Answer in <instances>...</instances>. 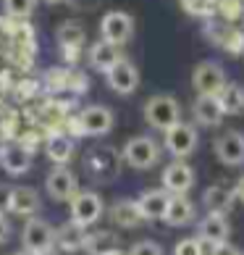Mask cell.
Segmentation results:
<instances>
[{
  "instance_id": "6da1fadb",
  "label": "cell",
  "mask_w": 244,
  "mask_h": 255,
  "mask_svg": "<svg viewBox=\"0 0 244 255\" xmlns=\"http://www.w3.org/2000/svg\"><path fill=\"white\" fill-rule=\"evenodd\" d=\"M179 116H181V108L171 95H155L145 103V121L153 129L165 131L168 127H173L179 121Z\"/></svg>"
},
{
  "instance_id": "7a4b0ae2",
  "label": "cell",
  "mask_w": 244,
  "mask_h": 255,
  "mask_svg": "<svg viewBox=\"0 0 244 255\" xmlns=\"http://www.w3.org/2000/svg\"><path fill=\"white\" fill-rule=\"evenodd\" d=\"M21 245H24V250L48 255L53 250V245H55V229L48 221L32 216V219L24 224V229H21Z\"/></svg>"
},
{
  "instance_id": "3957f363",
  "label": "cell",
  "mask_w": 244,
  "mask_h": 255,
  "mask_svg": "<svg viewBox=\"0 0 244 255\" xmlns=\"http://www.w3.org/2000/svg\"><path fill=\"white\" fill-rule=\"evenodd\" d=\"M158 158H161V147L153 137H131L124 147V160L131 168H139V171L155 166Z\"/></svg>"
},
{
  "instance_id": "277c9868",
  "label": "cell",
  "mask_w": 244,
  "mask_h": 255,
  "mask_svg": "<svg viewBox=\"0 0 244 255\" xmlns=\"http://www.w3.org/2000/svg\"><path fill=\"white\" fill-rule=\"evenodd\" d=\"M165 150L171 153L173 158H189L192 153H194V147H197V142H200V137H197V131H194V127H189V124H181V121H176L173 127H168L165 129Z\"/></svg>"
},
{
  "instance_id": "5b68a950",
  "label": "cell",
  "mask_w": 244,
  "mask_h": 255,
  "mask_svg": "<svg viewBox=\"0 0 244 255\" xmlns=\"http://www.w3.org/2000/svg\"><path fill=\"white\" fill-rule=\"evenodd\" d=\"M192 84L200 95H221V90L226 87V71L221 69V63L215 61H202L192 74Z\"/></svg>"
},
{
  "instance_id": "8992f818",
  "label": "cell",
  "mask_w": 244,
  "mask_h": 255,
  "mask_svg": "<svg viewBox=\"0 0 244 255\" xmlns=\"http://www.w3.org/2000/svg\"><path fill=\"white\" fill-rule=\"evenodd\" d=\"M118 155L110 147H95L89 150L87 158H84V166H87V174L95 179V182H110L118 174Z\"/></svg>"
},
{
  "instance_id": "52a82bcc",
  "label": "cell",
  "mask_w": 244,
  "mask_h": 255,
  "mask_svg": "<svg viewBox=\"0 0 244 255\" xmlns=\"http://www.w3.org/2000/svg\"><path fill=\"white\" fill-rule=\"evenodd\" d=\"M100 34L102 40L113 42V45H126L131 40V34H134V21H131V16L124 13V11H108L102 16L100 21Z\"/></svg>"
},
{
  "instance_id": "ba28073f",
  "label": "cell",
  "mask_w": 244,
  "mask_h": 255,
  "mask_svg": "<svg viewBox=\"0 0 244 255\" xmlns=\"http://www.w3.org/2000/svg\"><path fill=\"white\" fill-rule=\"evenodd\" d=\"M113 129V113L105 106H89L79 113L77 119V131L79 134H89V137H102Z\"/></svg>"
},
{
  "instance_id": "9c48e42d",
  "label": "cell",
  "mask_w": 244,
  "mask_h": 255,
  "mask_svg": "<svg viewBox=\"0 0 244 255\" xmlns=\"http://www.w3.org/2000/svg\"><path fill=\"white\" fill-rule=\"evenodd\" d=\"M105 79H108V87L113 92H118V95H131L139 84V71L131 61L121 58L118 63H113L105 71Z\"/></svg>"
},
{
  "instance_id": "30bf717a",
  "label": "cell",
  "mask_w": 244,
  "mask_h": 255,
  "mask_svg": "<svg viewBox=\"0 0 244 255\" xmlns=\"http://www.w3.org/2000/svg\"><path fill=\"white\" fill-rule=\"evenodd\" d=\"M69 203H71V219L84 224V226L95 224L102 216V200H100L97 192H89V190L77 192Z\"/></svg>"
},
{
  "instance_id": "8fae6325",
  "label": "cell",
  "mask_w": 244,
  "mask_h": 255,
  "mask_svg": "<svg viewBox=\"0 0 244 255\" xmlns=\"http://www.w3.org/2000/svg\"><path fill=\"white\" fill-rule=\"evenodd\" d=\"M45 190H48V195L53 197V200L66 203V200H71V197L79 192L77 190V176H74L69 168L55 166L53 171L48 174V179H45Z\"/></svg>"
},
{
  "instance_id": "7c38bea8",
  "label": "cell",
  "mask_w": 244,
  "mask_h": 255,
  "mask_svg": "<svg viewBox=\"0 0 244 255\" xmlns=\"http://www.w3.org/2000/svg\"><path fill=\"white\" fill-rule=\"evenodd\" d=\"M215 155L226 166H242L244 163V134L242 131H226L215 139Z\"/></svg>"
},
{
  "instance_id": "4fadbf2b",
  "label": "cell",
  "mask_w": 244,
  "mask_h": 255,
  "mask_svg": "<svg viewBox=\"0 0 244 255\" xmlns=\"http://www.w3.org/2000/svg\"><path fill=\"white\" fill-rule=\"evenodd\" d=\"M0 166L11 176H21L32 168V150L26 145H18V142L5 145L0 150Z\"/></svg>"
},
{
  "instance_id": "5bb4252c",
  "label": "cell",
  "mask_w": 244,
  "mask_h": 255,
  "mask_svg": "<svg viewBox=\"0 0 244 255\" xmlns=\"http://www.w3.org/2000/svg\"><path fill=\"white\" fill-rule=\"evenodd\" d=\"M192 184H194V171H192L189 163H184L181 158L163 171V187L173 195H186V190H189Z\"/></svg>"
},
{
  "instance_id": "9a60e30c",
  "label": "cell",
  "mask_w": 244,
  "mask_h": 255,
  "mask_svg": "<svg viewBox=\"0 0 244 255\" xmlns=\"http://www.w3.org/2000/svg\"><path fill=\"white\" fill-rule=\"evenodd\" d=\"M139 208H142V216L147 221H161L165 219V211H168V203H171V192L165 190H147L139 195Z\"/></svg>"
},
{
  "instance_id": "2e32d148",
  "label": "cell",
  "mask_w": 244,
  "mask_h": 255,
  "mask_svg": "<svg viewBox=\"0 0 244 255\" xmlns=\"http://www.w3.org/2000/svg\"><path fill=\"white\" fill-rule=\"evenodd\" d=\"M226 111H223L218 95H200L194 100V121L200 127H218Z\"/></svg>"
},
{
  "instance_id": "e0dca14e",
  "label": "cell",
  "mask_w": 244,
  "mask_h": 255,
  "mask_svg": "<svg viewBox=\"0 0 244 255\" xmlns=\"http://www.w3.org/2000/svg\"><path fill=\"white\" fill-rule=\"evenodd\" d=\"M200 232V240L208 242V245H218V242H226L229 234H231V226L226 221V213H208L205 219L197 226Z\"/></svg>"
},
{
  "instance_id": "ac0fdd59",
  "label": "cell",
  "mask_w": 244,
  "mask_h": 255,
  "mask_svg": "<svg viewBox=\"0 0 244 255\" xmlns=\"http://www.w3.org/2000/svg\"><path fill=\"white\" fill-rule=\"evenodd\" d=\"M87 237L89 234L84 232V224H79V221H69V224H63L58 232H55V245H58L61 250H69V253H74V250H79V248H84L87 245Z\"/></svg>"
},
{
  "instance_id": "d6986e66",
  "label": "cell",
  "mask_w": 244,
  "mask_h": 255,
  "mask_svg": "<svg viewBox=\"0 0 244 255\" xmlns=\"http://www.w3.org/2000/svg\"><path fill=\"white\" fill-rule=\"evenodd\" d=\"M110 219H113L116 226H124V229H131V226H139L142 221H147L142 216V208H139L137 200H118L110 208Z\"/></svg>"
},
{
  "instance_id": "ffe728a7",
  "label": "cell",
  "mask_w": 244,
  "mask_h": 255,
  "mask_svg": "<svg viewBox=\"0 0 244 255\" xmlns=\"http://www.w3.org/2000/svg\"><path fill=\"white\" fill-rule=\"evenodd\" d=\"M37 211H40V195H37L32 187H13L11 213L13 216H24V219H32Z\"/></svg>"
},
{
  "instance_id": "44dd1931",
  "label": "cell",
  "mask_w": 244,
  "mask_h": 255,
  "mask_svg": "<svg viewBox=\"0 0 244 255\" xmlns=\"http://www.w3.org/2000/svg\"><path fill=\"white\" fill-rule=\"evenodd\" d=\"M194 219V205L186 195H173L171 192V203H168V211H165V219L171 226H186L192 224Z\"/></svg>"
},
{
  "instance_id": "7402d4cb",
  "label": "cell",
  "mask_w": 244,
  "mask_h": 255,
  "mask_svg": "<svg viewBox=\"0 0 244 255\" xmlns=\"http://www.w3.org/2000/svg\"><path fill=\"white\" fill-rule=\"evenodd\" d=\"M118 61H121L118 45L108 42V40H100V42H95L89 48V63H92V69H97L102 74H105L113 63H118Z\"/></svg>"
},
{
  "instance_id": "603a6c76",
  "label": "cell",
  "mask_w": 244,
  "mask_h": 255,
  "mask_svg": "<svg viewBox=\"0 0 244 255\" xmlns=\"http://www.w3.org/2000/svg\"><path fill=\"white\" fill-rule=\"evenodd\" d=\"M234 200H237V192L229 190V187H221V184H213L210 190H205V195H202V205L208 208L210 213H229Z\"/></svg>"
},
{
  "instance_id": "cb8c5ba5",
  "label": "cell",
  "mask_w": 244,
  "mask_h": 255,
  "mask_svg": "<svg viewBox=\"0 0 244 255\" xmlns=\"http://www.w3.org/2000/svg\"><path fill=\"white\" fill-rule=\"evenodd\" d=\"M45 153H48V158L53 160V163H69L71 155H74V142H71V137H66V134H50L48 137V142H45Z\"/></svg>"
},
{
  "instance_id": "d4e9b609",
  "label": "cell",
  "mask_w": 244,
  "mask_h": 255,
  "mask_svg": "<svg viewBox=\"0 0 244 255\" xmlns=\"http://www.w3.org/2000/svg\"><path fill=\"white\" fill-rule=\"evenodd\" d=\"M221 106L226 111V116H239L244 113V87L242 84H226V87L221 90Z\"/></svg>"
},
{
  "instance_id": "484cf974",
  "label": "cell",
  "mask_w": 244,
  "mask_h": 255,
  "mask_svg": "<svg viewBox=\"0 0 244 255\" xmlns=\"http://www.w3.org/2000/svg\"><path fill=\"white\" fill-rule=\"evenodd\" d=\"M58 42L63 50H79L84 42V26L79 21H63L58 26Z\"/></svg>"
},
{
  "instance_id": "4316f807",
  "label": "cell",
  "mask_w": 244,
  "mask_h": 255,
  "mask_svg": "<svg viewBox=\"0 0 244 255\" xmlns=\"http://www.w3.org/2000/svg\"><path fill=\"white\" fill-rule=\"evenodd\" d=\"M3 5L11 18H26V16H32L37 0H3Z\"/></svg>"
},
{
  "instance_id": "83f0119b",
  "label": "cell",
  "mask_w": 244,
  "mask_h": 255,
  "mask_svg": "<svg viewBox=\"0 0 244 255\" xmlns=\"http://www.w3.org/2000/svg\"><path fill=\"white\" fill-rule=\"evenodd\" d=\"M89 253H105V250H113L116 248V237L113 234H108V232H102V234H92V237H87V245H84Z\"/></svg>"
},
{
  "instance_id": "f1b7e54d",
  "label": "cell",
  "mask_w": 244,
  "mask_h": 255,
  "mask_svg": "<svg viewBox=\"0 0 244 255\" xmlns=\"http://www.w3.org/2000/svg\"><path fill=\"white\" fill-rule=\"evenodd\" d=\"M173 255H205V250H202V240H194V237L181 240L179 245H176Z\"/></svg>"
},
{
  "instance_id": "f546056e",
  "label": "cell",
  "mask_w": 244,
  "mask_h": 255,
  "mask_svg": "<svg viewBox=\"0 0 244 255\" xmlns=\"http://www.w3.org/2000/svg\"><path fill=\"white\" fill-rule=\"evenodd\" d=\"M129 255H163V248L153 240H139L137 245H131Z\"/></svg>"
},
{
  "instance_id": "4dcf8cb0",
  "label": "cell",
  "mask_w": 244,
  "mask_h": 255,
  "mask_svg": "<svg viewBox=\"0 0 244 255\" xmlns=\"http://www.w3.org/2000/svg\"><path fill=\"white\" fill-rule=\"evenodd\" d=\"M210 255H244V253H242V250H237L234 245H229V240H226V242L210 245Z\"/></svg>"
},
{
  "instance_id": "1f68e13d",
  "label": "cell",
  "mask_w": 244,
  "mask_h": 255,
  "mask_svg": "<svg viewBox=\"0 0 244 255\" xmlns=\"http://www.w3.org/2000/svg\"><path fill=\"white\" fill-rule=\"evenodd\" d=\"M11 197H13V187L0 184V213L11 211Z\"/></svg>"
},
{
  "instance_id": "d6a6232c",
  "label": "cell",
  "mask_w": 244,
  "mask_h": 255,
  "mask_svg": "<svg viewBox=\"0 0 244 255\" xmlns=\"http://www.w3.org/2000/svg\"><path fill=\"white\" fill-rule=\"evenodd\" d=\"M8 237H11V224H8V219L0 213V245H3Z\"/></svg>"
},
{
  "instance_id": "836d02e7",
  "label": "cell",
  "mask_w": 244,
  "mask_h": 255,
  "mask_svg": "<svg viewBox=\"0 0 244 255\" xmlns=\"http://www.w3.org/2000/svg\"><path fill=\"white\" fill-rule=\"evenodd\" d=\"M234 192H237V197H239V200L244 203V176H242L239 182H237V187H234Z\"/></svg>"
},
{
  "instance_id": "e575fe53",
  "label": "cell",
  "mask_w": 244,
  "mask_h": 255,
  "mask_svg": "<svg viewBox=\"0 0 244 255\" xmlns=\"http://www.w3.org/2000/svg\"><path fill=\"white\" fill-rule=\"evenodd\" d=\"M100 255H124L118 248H113V250H105V253H100Z\"/></svg>"
},
{
  "instance_id": "d590c367",
  "label": "cell",
  "mask_w": 244,
  "mask_h": 255,
  "mask_svg": "<svg viewBox=\"0 0 244 255\" xmlns=\"http://www.w3.org/2000/svg\"><path fill=\"white\" fill-rule=\"evenodd\" d=\"M45 3H63V0H45Z\"/></svg>"
}]
</instances>
